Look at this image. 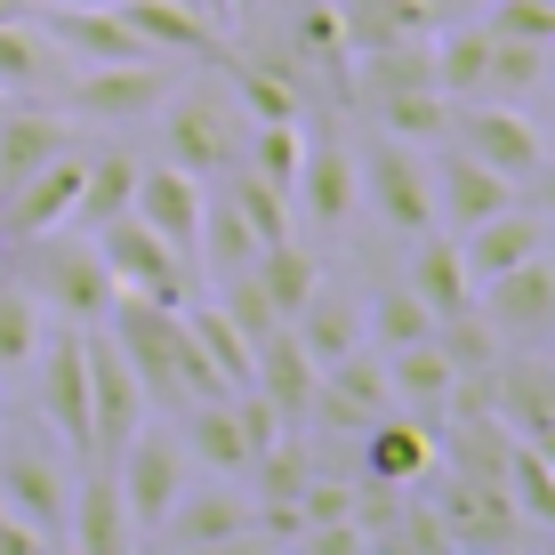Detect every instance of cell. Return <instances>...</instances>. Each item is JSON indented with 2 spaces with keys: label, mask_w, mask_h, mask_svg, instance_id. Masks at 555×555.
Instances as JSON below:
<instances>
[{
  "label": "cell",
  "mask_w": 555,
  "mask_h": 555,
  "mask_svg": "<svg viewBox=\"0 0 555 555\" xmlns=\"http://www.w3.org/2000/svg\"><path fill=\"white\" fill-rule=\"evenodd\" d=\"M105 338L121 347V362L138 371V387H145V411H169L178 418L194 395H185V306H153V298H129V291H113L105 306Z\"/></svg>",
  "instance_id": "1"
},
{
  "label": "cell",
  "mask_w": 555,
  "mask_h": 555,
  "mask_svg": "<svg viewBox=\"0 0 555 555\" xmlns=\"http://www.w3.org/2000/svg\"><path fill=\"white\" fill-rule=\"evenodd\" d=\"M25 250V291L41 298V314L56 322H98L105 306H113V274H105V258H98V242L81 234V225H49V234H33V242H16Z\"/></svg>",
  "instance_id": "2"
},
{
  "label": "cell",
  "mask_w": 555,
  "mask_h": 555,
  "mask_svg": "<svg viewBox=\"0 0 555 555\" xmlns=\"http://www.w3.org/2000/svg\"><path fill=\"white\" fill-rule=\"evenodd\" d=\"M33 403H41V427L73 451V467L98 459V427H89V331L65 322V331H41L33 347Z\"/></svg>",
  "instance_id": "3"
},
{
  "label": "cell",
  "mask_w": 555,
  "mask_h": 555,
  "mask_svg": "<svg viewBox=\"0 0 555 555\" xmlns=\"http://www.w3.org/2000/svg\"><path fill=\"white\" fill-rule=\"evenodd\" d=\"M354 209H371L395 242H418L435 225V178H427V153L403 138H371L354 153Z\"/></svg>",
  "instance_id": "4"
},
{
  "label": "cell",
  "mask_w": 555,
  "mask_h": 555,
  "mask_svg": "<svg viewBox=\"0 0 555 555\" xmlns=\"http://www.w3.org/2000/svg\"><path fill=\"white\" fill-rule=\"evenodd\" d=\"M0 500L25 515L33 531L56 547L65 540V500H73V451L41 427H0Z\"/></svg>",
  "instance_id": "5"
},
{
  "label": "cell",
  "mask_w": 555,
  "mask_h": 555,
  "mask_svg": "<svg viewBox=\"0 0 555 555\" xmlns=\"http://www.w3.org/2000/svg\"><path fill=\"white\" fill-rule=\"evenodd\" d=\"M169 98V56H129V65H73L56 81V113L73 121H105V129H129V121H153V105Z\"/></svg>",
  "instance_id": "6"
},
{
  "label": "cell",
  "mask_w": 555,
  "mask_h": 555,
  "mask_svg": "<svg viewBox=\"0 0 555 555\" xmlns=\"http://www.w3.org/2000/svg\"><path fill=\"white\" fill-rule=\"evenodd\" d=\"M153 121H162V162L194 169V178H218V169L242 153V129H250L234 98H209V89H194V98L169 89V98L153 105Z\"/></svg>",
  "instance_id": "7"
},
{
  "label": "cell",
  "mask_w": 555,
  "mask_h": 555,
  "mask_svg": "<svg viewBox=\"0 0 555 555\" xmlns=\"http://www.w3.org/2000/svg\"><path fill=\"white\" fill-rule=\"evenodd\" d=\"M98 258H105V274H113V291H129V298H153V306H185V250H169L162 234L138 218V209H121V218H105L98 234Z\"/></svg>",
  "instance_id": "8"
},
{
  "label": "cell",
  "mask_w": 555,
  "mask_h": 555,
  "mask_svg": "<svg viewBox=\"0 0 555 555\" xmlns=\"http://www.w3.org/2000/svg\"><path fill=\"white\" fill-rule=\"evenodd\" d=\"M113 467V483H121V500H129V524H138V540L153 524L169 515V500L185 491V443H178V427H162V418H138V435H129L121 451L105 459Z\"/></svg>",
  "instance_id": "9"
},
{
  "label": "cell",
  "mask_w": 555,
  "mask_h": 555,
  "mask_svg": "<svg viewBox=\"0 0 555 555\" xmlns=\"http://www.w3.org/2000/svg\"><path fill=\"white\" fill-rule=\"evenodd\" d=\"M443 138L459 153H475V162H491L515 185H524L531 169H540V153H547V138L524 121L515 98H451V129H443Z\"/></svg>",
  "instance_id": "10"
},
{
  "label": "cell",
  "mask_w": 555,
  "mask_h": 555,
  "mask_svg": "<svg viewBox=\"0 0 555 555\" xmlns=\"http://www.w3.org/2000/svg\"><path fill=\"white\" fill-rule=\"evenodd\" d=\"M475 314L491 322L500 347H547L555 338V258H524L475 291Z\"/></svg>",
  "instance_id": "11"
},
{
  "label": "cell",
  "mask_w": 555,
  "mask_h": 555,
  "mask_svg": "<svg viewBox=\"0 0 555 555\" xmlns=\"http://www.w3.org/2000/svg\"><path fill=\"white\" fill-rule=\"evenodd\" d=\"M435 515L451 524V547H524V515H515L500 475H475V467H443V500Z\"/></svg>",
  "instance_id": "12"
},
{
  "label": "cell",
  "mask_w": 555,
  "mask_h": 555,
  "mask_svg": "<svg viewBox=\"0 0 555 555\" xmlns=\"http://www.w3.org/2000/svg\"><path fill=\"white\" fill-rule=\"evenodd\" d=\"M387 403H395V395H387V362H378V347H354V354L322 362L306 418H314V427H331V435H362Z\"/></svg>",
  "instance_id": "13"
},
{
  "label": "cell",
  "mask_w": 555,
  "mask_h": 555,
  "mask_svg": "<svg viewBox=\"0 0 555 555\" xmlns=\"http://www.w3.org/2000/svg\"><path fill=\"white\" fill-rule=\"evenodd\" d=\"M427 178H435V225H443V234H467V225H483L491 209L515 202V178H500V169L475 162V153H459L451 138L427 162Z\"/></svg>",
  "instance_id": "14"
},
{
  "label": "cell",
  "mask_w": 555,
  "mask_h": 555,
  "mask_svg": "<svg viewBox=\"0 0 555 555\" xmlns=\"http://www.w3.org/2000/svg\"><path fill=\"white\" fill-rule=\"evenodd\" d=\"M121 25L138 33L153 56H202V65H225V25L202 9V0H113Z\"/></svg>",
  "instance_id": "15"
},
{
  "label": "cell",
  "mask_w": 555,
  "mask_h": 555,
  "mask_svg": "<svg viewBox=\"0 0 555 555\" xmlns=\"http://www.w3.org/2000/svg\"><path fill=\"white\" fill-rule=\"evenodd\" d=\"M56 547H81V555H121V547H138L129 500H121V483H113L105 459H89V467H81V483H73V500H65V540H56Z\"/></svg>",
  "instance_id": "16"
},
{
  "label": "cell",
  "mask_w": 555,
  "mask_h": 555,
  "mask_svg": "<svg viewBox=\"0 0 555 555\" xmlns=\"http://www.w3.org/2000/svg\"><path fill=\"white\" fill-rule=\"evenodd\" d=\"M138 418H145V387H138V371L121 362V347H113L105 331H89V427H98V459H113L138 435Z\"/></svg>",
  "instance_id": "17"
},
{
  "label": "cell",
  "mask_w": 555,
  "mask_h": 555,
  "mask_svg": "<svg viewBox=\"0 0 555 555\" xmlns=\"http://www.w3.org/2000/svg\"><path fill=\"white\" fill-rule=\"evenodd\" d=\"M202 202H209V178H194V169H178V162H145L138 194H129V209L185 258H194V234H202Z\"/></svg>",
  "instance_id": "18"
},
{
  "label": "cell",
  "mask_w": 555,
  "mask_h": 555,
  "mask_svg": "<svg viewBox=\"0 0 555 555\" xmlns=\"http://www.w3.org/2000/svg\"><path fill=\"white\" fill-rule=\"evenodd\" d=\"M242 531H250V500H234L225 483H209V491H178L169 500V515L145 531V540H162V547H185V555H218V547H242Z\"/></svg>",
  "instance_id": "19"
},
{
  "label": "cell",
  "mask_w": 555,
  "mask_h": 555,
  "mask_svg": "<svg viewBox=\"0 0 555 555\" xmlns=\"http://www.w3.org/2000/svg\"><path fill=\"white\" fill-rule=\"evenodd\" d=\"M451 242H459L467 282L483 291L491 274H507V266H524V258L547 250V218H540V209H524V202H507V209H491L483 225H467V234H451Z\"/></svg>",
  "instance_id": "20"
},
{
  "label": "cell",
  "mask_w": 555,
  "mask_h": 555,
  "mask_svg": "<svg viewBox=\"0 0 555 555\" xmlns=\"http://www.w3.org/2000/svg\"><path fill=\"white\" fill-rule=\"evenodd\" d=\"M362 475L371 483H395V491H418L435 475V418L411 411V418H387L378 411L362 427Z\"/></svg>",
  "instance_id": "21"
},
{
  "label": "cell",
  "mask_w": 555,
  "mask_h": 555,
  "mask_svg": "<svg viewBox=\"0 0 555 555\" xmlns=\"http://www.w3.org/2000/svg\"><path fill=\"white\" fill-rule=\"evenodd\" d=\"M33 16H41V33L56 41L65 65H129V56H153L121 25V9H33Z\"/></svg>",
  "instance_id": "22"
},
{
  "label": "cell",
  "mask_w": 555,
  "mask_h": 555,
  "mask_svg": "<svg viewBox=\"0 0 555 555\" xmlns=\"http://www.w3.org/2000/svg\"><path fill=\"white\" fill-rule=\"evenodd\" d=\"M491 411H500L515 435H540L555 418V354L547 347H524V354L491 362Z\"/></svg>",
  "instance_id": "23"
},
{
  "label": "cell",
  "mask_w": 555,
  "mask_h": 555,
  "mask_svg": "<svg viewBox=\"0 0 555 555\" xmlns=\"http://www.w3.org/2000/svg\"><path fill=\"white\" fill-rule=\"evenodd\" d=\"M65 56H56V41L41 33V16H0V98H56V81H65Z\"/></svg>",
  "instance_id": "24"
},
{
  "label": "cell",
  "mask_w": 555,
  "mask_h": 555,
  "mask_svg": "<svg viewBox=\"0 0 555 555\" xmlns=\"http://www.w3.org/2000/svg\"><path fill=\"white\" fill-rule=\"evenodd\" d=\"M291 202H298L306 225L338 234V225L354 218V153L347 145H306L298 153V178H291Z\"/></svg>",
  "instance_id": "25"
},
{
  "label": "cell",
  "mask_w": 555,
  "mask_h": 555,
  "mask_svg": "<svg viewBox=\"0 0 555 555\" xmlns=\"http://www.w3.org/2000/svg\"><path fill=\"white\" fill-rule=\"evenodd\" d=\"M314 354H306L298 347V338H291V322H282V331H266L258 338V362H250V387L266 395V403H274L282 411V427H298V418H306V403H314Z\"/></svg>",
  "instance_id": "26"
},
{
  "label": "cell",
  "mask_w": 555,
  "mask_h": 555,
  "mask_svg": "<svg viewBox=\"0 0 555 555\" xmlns=\"http://www.w3.org/2000/svg\"><path fill=\"white\" fill-rule=\"evenodd\" d=\"M178 443H185V459H202L209 475H242L250 467V435H242V418H234V395L185 403L178 411Z\"/></svg>",
  "instance_id": "27"
},
{
  "label": "cell",
  "mask_w": 555,
  "mask_h": 555,
  "mask_svg": "<svg viewBox=\"0 0 555 555\" xmlns=\"http://www.w3.org/2000/svg\"><path fill=\"white\" fill-rule=\"evenodd\" d=\"M138 153H81V185H73V218L65 225H81V234H98L105 218H121L129 209V194H138Z\"/></svg>",
  "instance_id": "28"
},
{
  "label": "cell",
  "mask_w": 555,
  "mask_h": 555,
  "mask_svg": "<svg viewBox=\"0 0 555 555\" xmlns=\"http://www.w3.org/2000/svg\"><path fill=\"white\" fill-rule=\"evenodd\" d=\"M338 25H347V56H362V49L418 41V33H435L443 16H435L427 0H338Z\"/></svg>",
  "instance_id": "29"
},
{
  "label": "cell",
  "mask_w": 555,
  "mask_h": 555,
  "mask_svg": "<svg viewBox=\"0 0 555 555\" xmlns=\"http://www.w3.org/2000/svg\"><path fill=\"white\" fill-rule=\"evenodd\" d=\"M371 121H378V138H403V145H443V129H451V98L435 81H418V89H371Z\"/></svg>",
  "instance_id": "30"
},
{
  "label": "cell",
  "mask_w": 555,
  "mask_h": 555,
  "mask_svg": "<svg viewBox=\"0 0 555 555\" xmlns=\"http://www.w3.org/2000/svg\"><path fill=\"white\" fill-rule=\"evenodd\" d=\"M411 291L427 298V314L443 322V314H459V306H475V282H467V266H459V242L443 234V225H427L418 234V250H411Z\"/></svg>",
  "instance_id": "31"
},
{
  "label": "cell",
  "mask_w": 555,
  "mask_h": 555,
  "mask_svg": "<svg viewBox=\"0 0 555 555\" xmlns=\"http://www.w3.org/2000/svg\"><path fill=\"white\" fill-rule=\"evenodd\" d=\"M291 338H298L306 354H314V371H322V362H338V354H354V347H362V306H347V298L331 291V282H314V298H306L298 314H291Z\"/></svg>",
  "instance_id": "32"
},
{
  "label": "cell",
  "mask_w": 555,
  "mask_h": 555,
  "mask_svg": "<svg viewBox=\"0 0 555 555\" xmlns=\"http://www.w3.org/2000/svg\"><path fill=\"white\" fill-rule=\"evenodd\" d=\"M258 250H266V242L250 234V225H242V209L225 202V194H209V202H202V234H194L202 274H209V282H225V274H250V266H258Z\"/></svg>",
  "instance_id": "33"
},
{
  "label": "cell",
  "mask_w": 555,
  "mask_h": 555,
  "mask_svg": "<svg viewBox=\"0 0 555 555\" xmlns=\"http://www.w3.org/2000/svg\"><path fill=\"white\" fill-rule=\"evenodd\" d=\"M378 362H387V395H395V403H418V411H443V395H451V362H443V347H435V331L427 338H411V347H395V354H378Z\"/></svg>",
  "instance_id": "34"
},
{
  "label": "cell",
  "mask_w": 555,
  "mask_h": 555,
  "mask_svg": "<svg viewBox=\"0 0 555 555\" xmlns=\"http://www.w3.org/2000/svg\"><path fill=\"white\" fill-rule=\"evenodd\" d=\"M250 282L266 291V306H274V314L291 322L298 306L314 298V282H322V258L306 250V242H291V234H282V242H266V250H258V266H250Z\"/></svg>",
  "instance_id": "35"
},
{
  "label": "cell",
  "mask_w": 555,
  "mask_h": 555,
  "mask_svg": "<svg viewBox=\"0 0 555 555\" xmlns=\"http://www.w3.org/2000/svg\"><path fill=\"white\" fill-rule=\"evenodd\" d=\"M185 338H194L202 371L218 378L225 395H234V387H250V362H258V347H250V338L234 331V322H225V306H218V298H209L202 314H185Z\"/></svg>",
  "instance_id": "36"
},
{
  "label": "cell",
  "mask_w": 555,
  "mask_h": 555,
  "mask_svg": "<svg viewBox=\"0 0 555 555\" xmlns=\"http://www.w3.org/2000/svg\"><path fill=\"white\" fill-rule=\"evenodd\" d=\"M427 331H435V314H427V298H418L411 282H387V291H371V306H362V347H378V354L411 347V338H427Z\"/></svg>",
  "instance_id": "37"
},
{
  "label": "cell",
  "mask_w": 555,
  "mask_h": 555,
  "mask_svg": "<svg viewBox=\"0 0 555 555\" xmlns=\"http://www.w3.org/2000/svg\"><path fill=\"white\" fill-rule=\"evenodd\" d=\"M427 56H435V89H443V98H483V56H491V33L483 25L427 33Z\"/></svg>",
  "instance_id": "38"
},
{
  "label": "cell",
  "mask_w": 555,
  "mask_h": 555,
  "mask_svg": "<svg viewBox=\"0 0 555 555\" xmlns=\"http://www.w3.org/2000/svg\"><path fill=\"white\" fill-rule=\"evenodd\" d=\"M500 483H507L515 515H524V531H555V459H540V451L524 443V435H515V451H507Z\"/></svg>",
  "instance_id": "39"
},
{
  "label": "cell",
  "mask_w": 555,
  "mask_h": 555,
  "mask_svg": "<svg viewBox=\"0 0 555 555\" xmlns=\"http://www.w3.org/2000/svg\"><path fill=\"white\" fill-rule=\"evenodd\" d=\"M218 194L242 209V225H250L258 242H282V234H291V194H282V185H266L258 169L225 162V169H218Z\"/></svg>",
  "instance_id": "40"
},
{
  "label": "cell",
  "mask_w": 555,
  "mask_h": 555,
  "mask_svg": "<svg viewBox=\"0 0 555 555\" xmlns=\"http://www.w3.org/2000/svg\"><path fill=\"white\" fill-rule=\"evenodd\" d=\"M291 65H347V25H338V0H298L291 33H282Z\"/></svg>",
  "instance_id": "41"
},
{
  "label": "cell",
  "mask_w": 555,
  "mask_h": 555,
  "mask_svg": "<svg viewBox=\"0 0 555 555\" xmlns=\"http://www.w3.org/2000/svg\"><path fill=\"white\" fill-rule=\"evenodd\" d=\"M547 65H555V49H540V41H491V56H483V98H524V89L547 81Z\"/></svg>",
  "instance_id": "42"
},
{
  "label": "cell",
  "mask_w": 555,
  "mask_h": 555,
  "mask_svg": "<svg viewBox=\"0 0 555 555\" xmlns=\"http://www.w3.org/2000/svg\"><path fill=\"white\" fill-rule=\"evenodd\" d=\"M41 347V298L25 282H0V371H25Z\"/></svg>",
  "instance_id": "43"
},
{
  "label": "cell",
  "mask_w": 555,
  "mask_h": 555,
  "mask_svg": "<svg viewBox=\"0 0 555 555\" xmlns=\"http://www.w3.org/2000/svg\"><path fill=\"white\" fill-rule=\"evenodd\" d=\"M387 547H395V555H459V547H451V524L435 515V500H403Z\"/></svg>",
  "instance_id": "44"
},
{
  "label": "cell",
  "mask_w": 555,
  "mask_h": 555,
  "mask_svg": "<svg viewBox=\"0 0 555 555\" xmlns=\"http://www.w3.org/2000/svg\"><path fill=\"white\" fill-rule=\"evenodd\" d=\"M483 33H491V41H540V49H555V16H547V0H491Z\"/></svg>",
  "instance_id": "45"
},
{
  "label": "cell",
  "mask_w": 555,
  "mask_h": 555,
  "mask_svg": "<svg viewBox=\"0 0 555 555\" xmlns=\"http://www.w3.org/2000/svg\"><path fill=\"white\" fill-rule=\"evenodd\" d=\"M41 547H49V540H41V531H33L9 500H0V555H41Z\"/></svg>",
  "instance_id": "46"
},
{
  "label": "cell",
  "mask_w": 555,
  "mask_h": 555,
  "mask_svg": "<svg viewBox=\"0 0 555 555\" xmlns=\"http://www.w3.org/2000/svg\"><path fill=\"white\" fill-rule=\"evenodd\" d=\"M524 185H531V209H540V218L555 225V153H540V169H531Z\"/></svg>",
  "instance_id": "47"
},
{
  "label": "cell",
  "mask_w": 555,
  "mask_h": 555,
  "mask_svg": "<svg viewBox=\"0 0 555 555\" xmlns=\"http://www.w3.org/2000/svg\"><path fill=\"white\" fill-rule=\"evenodd\" d=\"M258 9H266V0H225V25H250Z\"/></svg>",
  "instance_id": "48"
},
{
  "label": "cell",
  "mask_w": 555,
  "mask_h": 555,
  "mask_svg": "<svg viewBox=\"0 0 555 555\" xmlns=\"http://www.w3.org/2000/svg\"><path fill=\"white\" fill-rule=\"evenodd\" d=\"M25 9H113V0H25Z\"/></svg>",
  "instance_id": "49"
},
{
  "label": "cell",
  "mask_w": 555,
  "mask_h": 555,
  "mask_svg": "<svg viewBox=\"0 0 555 555\" xmlns=\"http://www.w3.org/2000/svg\"><path fill=\"white\" fill-rule=\"evenodd\" d=\"M427 9H435V16H451V9H459V0H427Z\"/></svg>",
  "instance_id": "50"
},
{
  "label": "cell",
  "mask_w": 555,
  "mask_h": 555,
  "mask_svg": "<svg viewBox=\"0 0 555 555\" xmlns=\"http://www.w3.org/2000/svg\"><path fill=\"white\" fill-rule=\"evenodd\" d=\"M547 16H555V0H547Z\"/></svg>",
  "instance_id": "51"
}]
</instances>
